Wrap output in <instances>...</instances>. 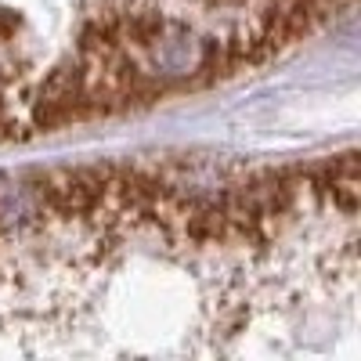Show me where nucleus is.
Instances as JSON below:
<instances>
[{"label": "nucleus", "instance_id": "obj_1", "mask_svg": "<svg viewBox=\"0 0 361 361\" xmlns=\"http://www.w3.org/2000/svg\"><path fill=\"white\" fill-rule=\"evenodd\" d=\"M166 33V22L156 11H137V15H123V37L137 47H156Z\"/></svg>", "mask_w": 361, "mask_h": 361}]
</instances>
